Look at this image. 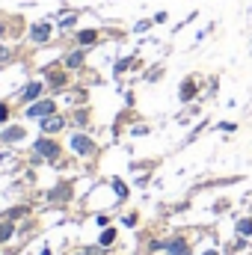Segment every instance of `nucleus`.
Returning <instances> with one entry per match:
<instances>
[{
	"label": "nucleus",
	"mask_w": 252,
	"mask_h": 255,
	"mask_svg": "<svg viewBox=\"0 0 252 255\" xmlns=\"http://www.w3.org/2000/svg\"><path fill=\"white\" fill-rule=\"evenodd\" d=\"M50 113H53V101H39V104H33V107L27 110V116H33V119H39V116L48 119Z\"/></svg>",
	"instance_id": "f257e3e1"
},
{
	"label": "nucleus",
	"mask_w": 252,
	"mask_h": 255,
	"mask_svg": "<svg viewBox=\"0 0 252 255\" xmlns=\"http://www.w3.org/2000/svg\"><path fill=\"white\" fill-rule=\"evenodd\" d=\"M36 152L45 154V157H56V154H59V146L50 143V140H39V143H36Z\"/></svg>",
	"instance_id": "f03ea898"
},
{
	"label": "nucleus",
	"mask_w": 252,
	"mask_h": 255,
	"mask_svg": "<svg viewBox=\"0 0 252 255\" xmlns=\"http://www.w3.org/2000/svg\"><path fill=\"white\" fill-rule=\"evenodd\" d=\"M71 146H74V149H77L80 154H89V152H92V143H89L86 137H80V134H77V137L71 140Z\"/></svg>",
	"instance_id": "7ed1b4c3"
},
{
	"label": "nucleus",
	"mask_w": 252,
	"mask_h": 255,
	"mask_svg": "<svg viewBox=\"0 0 252 255\" xmlns=\"http://www.w3.org/2000/svg\"><path fill=\"white\" fill-rule=\"evenodd\" d=\"M48 36H50V27L48 24H36L33 27V39L36 42H48Z\"/></svg>",
	"instance_id": "20e7f679"
},
{
	"label": "nucleus",
	"mask_w": 252,
	"mask_h": 255,
	"mask_svg": "<svg viewBox=\"0 0 252 255\" xmlns=\"http://www.w3.org/2000/svg\"><path fill=\"white\" fill-rule=\"evenodd\" d=\"M42 128H45L48 134H53V131H59V128H62V119H59V116H48V119L42 122Z\"/></svg>",
	"instance_id": "39448f33"
},
{
	"label": "nucleus",
	"mask_w": 252,
	"mask_h": 255,
	"mask_svg": "<svg viewBox=\"0 0 252 255\" xmlns=\"http://www.w3.org/2000/svg\"><path fill=\"white\" fill-rule=\"evenodd\" d=\"M169 253H172V255H187L184 241H172V244H169Z\"/></svg>",
	"instance_id": "423d86ee"
},
{
	"label": "nucleus",
	"mask_w": 252,
	"mask_h": 255,
	"mask_svg": "<svg viewBox=\"0 0 252 255\" xmlns=\"http://www.w3.org/2000/svg\"><path fill=\"white\" fill-rule=\"evenodd\" d=\"M77 39H80L83 45H92V42H95V30H83V33H80Z\"/></svg>",
	"instance_id": "0eeeda50"
},
{
	"label": "nucleus",
	"mask_w": 252,
	"mask_h": 255,
	"mask_svg": "<svg viewBox=\"0 0 252 255\" xmlns=\"http://www.w3.org/2000/svg\"><path fill=\"white\" fill-rule=\"evenodd\" d=\"M39 92H42V86H39V83H30V86H27V92H24V98H30V101H33Z\"/></svg>",
	"instance_id": "6e6552de"
},
{
	"label": "nucleus",
	"mask_w": 252,
	"mask_h": 255,
	"mask_svg": "<svg viewBox=\"0 0 252 255\" xmlns=\"http://www.w3.org/2000/svg\"><path fill=\"white\" fill-rule=\"evenodd\" d=\"M12 238V226L9 223H0V241H9Z\"/></svg>",
	"instance_id": "1a4fd4ad"
},
{
	"label": "nucleus",
	"mask_w": 252,
	"mask_h": 255,
	"mask_svg": "<svg viewBox=\"0 0 252 255\" xmlns=\"http://www.w3.org/2000/svg\"><path fill=\"white\" fill-rule=\"evenodd\" d=\"M238 229H241V235H247V238H250V235H252V220H241V226H238Z\"/></svg>",
	"instance_id": "9d476101"
},
{
	"label": "nucleus",
	"mask_w": 252,
	"mask_h": 255,
	"mask_svg": "<svg viewBox=\"0 0 252 255\" xmlns=\"http://www.w3.org/2000/svg\"><path fill=\"white\" fill-rule=\"evenodd\" d=\"M80 62H83V53H80V51H77V53H71V56H68V65H71V68H77V65H80Z\"/></svg>",
	"instance_id": "9b49d317"
},
{
	"label": "nucleus",
	"mask_w": 252,
	"mask_h": 255,
	"mask_svg": "<svg viewBox=\"0 0 252 255\" xmlns=\"http://www.w3.org/2000/svg\"><path fill=\"white\" fill-rule=\"evenodd\" d=\"M21 137H24V131H21V128H15V131H6V134H3V140H21Z\"/></svg>",
	"instance_id": "f8f14e48"
},
{
	"label": "nucleus",
	"mask_w": 252,
	"mask_h": 255,
	"mask_svg": "<svg viewBox=\"0 0 252 255\" xmlns=\"http://www.w3.org/2000/svg\"><path fill=\"white\" fill-rule=\"evenodd\" d=\"M113 238H116V232H113V229H110V232H104V235H101V244H104V247H107V244H113Z\"/></svg>",
	"instance_id": "ddd939ff"
},
{
	"label": "nucleus",
	"mask_w": 252,
	"mask_h": 255,
	"mask_svg": "<svg viewBox=\"0 0 252 255\" xmlns=\"http://www.w3.org/2000/svg\"><path fill=\"white\" fill-rule=\"evenodd\" d=\"M193 95V83H184V89H181V98H190Z\"/></svg>",
	"instance_id": "4468645a"
},
{
	"label": "nucleus",
	"mask_w": 252,
	"mask_h": 255,
	"mask_svg": "<svg viewBox=\"0 0 252 255\" xmlns=\"http://www.w3.org/2000/svg\"><path fill=\"white\" fill-rule=\"evenodd\" d=\"M6 59H9V51H6V48L0 45V62H6Z\"/></svg>",
	"instance_id": "2eb2a0df"
},
{
	"label": "nucleus",
	"mask_w": 252,
	"mask_h": 255,
	"mask_svg": "<svg viewBox=\"0 0 252 255\" xmlns=\"http://www.w3.org/2000/svg\"><path fill=\"white\" fill-rule=\"evenodd\" d=\"M6 113H9V110H6V104H0V122L6 119Z\"/></svg>",
	"instance_id": "dca6fc26"
},
{
	"label": "nucleus",
	"mask_w": 252,
	"mask_h": 255,
	"mask_svg": "<svg viewBox=\"0 0 252 255\" xmlns=\"http://www.w3.org/2000/svg\"><path fill=\"white\" fill-rule=\"evenodd\" d=\"M205 255H217V253H205Z\"/></svg>",
	"instance_id": "f3484780"
}]
</instances>
